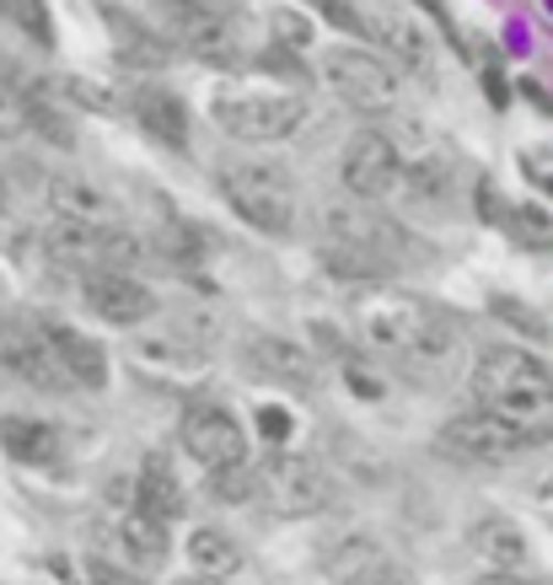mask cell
Instances as JSON below:
<instances>
[{
  "label": "cell",
  "mask_w": 553,
  "mask_h": 585,
  "mask_svg": "<svg viewBox=\"0 0 553 585\" xmlns=\"http://www.w3.org/2000/svg\"><path fill=\"white\" fill-rule=\"evenodd\" d=\"M349 323L377 355L409 360V366H446L452 349H457V328L430 306L425 295L398 291V285L360 280L349 291Z\"/></svg>",
  "instance_id": "1"
},
{
  "label": "cell",
  "mask_w": 553,
  "mask_h": 585,
  "mask_svg": "<svg viewBox=\"0 0 553 585\" xmlns=\"http://www.w3.org/2000/svg\"><path fill=\"white\" fill-rule=\"evenodd\" d=\"M473 398L478 409L500 414L532 446L553 441V377L527 349H484L473 360Z\"/></svg>",
  "instance_id": "2"
},
{
  "label": "cell",
  "mask_w": 553,
  "mask_h": 585,
  "mask_svg": "<svg viewBox=\"0 0 553 585\" xmlns=\"http://www.w3.org/2000/svg\"><path fill=\"white\" fill-rule=\"evenodd\" d=\"M317 226H323V258L349 274V280H382L392 269L409 263V237L371 209V199H334V205L317 209Z\"/></svg>",
  "instance_id": "3"
},
{
  "label": "cell",
  "mask_w": 553,
  "mask_h": 585,
  "mask_svg": "<svg viewBox=\"0 0 553 585\" xmlns=\"http://www.w3.org/2000/svg\"><path fill=\"white\" fill-rule=\"evenodd\" d=\"M215 124L248 145H269V140H285L301 124L306 102L301 91H274V86H253V82H231L215 91Z\"/></svg>",
  "instance_id": "4"
},
{
  "label": "cell",
  "mask_w": 553,
  "mask_h": 585,
  "mask_svg": "<svg viewBox=\"0 0 553 585\" xmlns=\"http://www.w3.org/2000/svg\"><path fill=\"white\" fill-rule=\"evenodd\" d=\"M220 194L253 231L285 237L296 226V183L269 162H237L220 172Z\"/></svg>",
  "instance_id": "5"
},
{
  "label": "cell",
  "mask_w": 553,
  "mask_h": 585,
  "mask_svg": "<svg viewBox=\"0 0 553 585\" xmlns=\"http://www.w3.org/2000/svg\"><path fill=\"white\" fill-rule=\"evenodd\" d=\"M258 500L269 505L274 516H317L334 500V484L328 473L312 457H296V452H269L258 462Z\"/></svg>",
  "instance_id": "6"
},
{
  "label": "cell",
  "mask_w": 553,
  "mask_h": 585,
  "mask_svg": "<svg viewBox=\"0 0 553 585\" xmlns=\"http://www.w3.org/2000/svg\"><path fill=\"white\" fill-rule=\"evenodd\" d=\"M323 82L334 86V97L349 102L355 113H392L398 102V71L382 54H366V48H328L323 54Z\"/></svg>",
  "instance_id": "7"
},
{
  "label": "cell",
  "mask_w": 553,
  "mask_h": 585,
  "mask_svg": "<svg viewBox=\"0 0 553 585\" xmlns=\"http://www.w3.org/2000/svg\"><path fill=\"white\" fill-rule=\"evenodd\" d=\"M339 177L355 199H371V205H382V199H392V194L409 188V167H403L398 140H387L377 129H360V134L344 145Z\"/></svg>",
  "instance_id": "8"
},
{
  "label": "cell",
  "mask_w": 553,
  "mask_h": 585,
  "mask_svg": "<svg viewBox=\"0 0 553 585\" xmlns=\"http://www.w3.org/2000/svg\"><path fill=\"white\" fill-rule=\"evenodd\" d=\"M0 371H11L17 381L39 387V392H54V387H71L54 344H48V328L17 317V312H0Z\"/></svg>",
  "instance_id": "9"
},
{
  "label": "cell",
  "mask_w": 553,
  "mask_h": 585,
  "mask_svg": "<svg viewBox=\"0 0 553 585\" xmlns=\"http://www.w3.org/2000/svg\"><path fill=\"white\" fill-rule=\"evenodd\" d=\"M156 11H162L167 33L188 54H199L210 65H231L237 59V33H231L220 0H156Z\"/></svg>",
  "instance_id": "10"
},
{
  "label": "cell",
  "mask_w": 553,
  "mask_h": 585,
  "mask_svg": "<svg viewBox=\"0 0 553 585\" xmlns=\"http://www.w3.org/2000/svg\"><path fill=\"white\" fill-rule=\"evenodd\" d=\"M435 446L446 452V457L457 462H511L516 452H527L532 441L511 430L500 414H489V409H478V414H457L441 424V435H435Z\"/></svg>",
  "instance_id": "11"
},
{
  "label": "cell",
  "mask_w": 553,
  "mask_h": 585,
  "mask_svg": "<svg viewBox=\"0 0 553 585\" xmlns=\"http://www.w3.org/2000/svg\"><path fill=\"white\" fill-rule=\"evenodd\" d=\"M129 360H134V371L145 381H156V387H199L205 371H210V360H205V349L199 344H188V338L177 334H145L129 344Z\"/></svg>",
  "instance_id": "12"
},
{
  "label": "cell",
  "mask_w": 553,
  "mask_h": 585,
  "mask_svg": "<svg viewBox=\"0 0 553 585\" xmlns=\"http://www.w3.org/2000/svg\"><path fill=\"white\" fill-rule=\"evenodd\" d=\"M48 252L54 258H65V263H82V269H119L129 263L140 242L124 237V231H102L97 220H59V226H48Z\"/></svg>",
  "instance_id": "13"
},
{
  "label": "cell",
  "mask_w": 553,
  "mask_h": 585,
  "mask_svg": "<svg viewBox=\"0 0 553 585\" xmlns=\"http://www.w3.org/2000/svg\"><path fill=\"white\" fill-rule=\"evenodd\" d=\"M183 446H188V457H199L205 467H237V462H248L242 424L226 414V409H215V403H199V409L183 414Z\"/></svg>",
  "instance_id": "14"
},
{
  "label": "cell",
  "mask_w": 553,
  "mask_h": 585,
  "mask_svg": "<svg viewBox=\"0 0 553 585\" xmlns=\"http://www.w3.org/2000/svg\"><path fill=\"white\" fill-rule=\"evenodd\" d=\"M366 33L382 43V54L398 65V71H414V76H430V71H435V43H430V33L414 22V17H409V11L371 6Z\"/></svg>",
  "instance_id": "15"
},
{
  "label": "cell",
  "mask_w": 553,
  "mask_h": 585,
  "mask_svg": "<svg viewBox=\"0 0 553 585\" xmlns=\"http://www.w3.org/2000/svg\"><path fill=\"white\" fill-rule=\"evenodd\" d=\"M86 306L102 323H113V328H134V323H145L156 312V295L145 291L140 280H129L124 269H91L86 274Z\"/></svg>",
  "instance_id": "16"
},
{
  "label": "cell",
  "mask_w": 553,
  "mask_h": 585,
  "mask_svg": "<svg viewBox=\"0 0 553 585\" xmlns=\"http://www.w3.org/2000/svg\"><path fill=\"white\" fill-rule=\"evenodd\" d=\"M248 366L258 377L291 387V392H312L317 387V360L301 344H291V338H253L248 344Z\"/></svg>",
  "instance_id": "17"
},
{
  "label": "cell",
  "mask_w": 553,
  "mask_h": 585,
  "mask_svg": "<svg viewBox=\"0 0 553 585\" xmlns=\"http://www.w3.org/2000/svg\"><path fill=\"white\" fill-rule=\"evenodd\" d=\"M43 328H48V344H54V355H59L71 387H108V355H102L97 338L76 334V328H65V323H43Z\"/></svg>",
  "instance_id": "18"
},
{
  "label": "cell",
  "mask_w": 553,
  "mask_h": 585,
  "mask_svg": "<svg viewBox=\"0 0 553 585\" xmlns=\"http://www.w3.org/2000/svg\"><path fill=\"white\" fill-rule=\"evenodd\" d=\"M129 113L140 119V129H151L172 151L188 145V108H183L172 91H162V86H140V91L129 97Z\"/></svg>",
  "instance_id": "19"
},
{
  "label": "cell",
  "mask_w": 553,
  "mask_h": 585,
  "mask_svg": "<svg viewBox=\"0 0 553 585\" xmlns=\"http://www.w3.org/2000/svg\"><path fill=\"white\" fill-rule=\"evenodd\" d=\"M134 505H145V510H151V516H162V521H177V516L188 510V495H183V484H177V473H172V457L151 452V457L140 462Z\"/></svg>",
  "instance_id": "20"
},
{
  "label": "cell",
  "mask_w": 553,
  "mask_h": 585,
  "mask_svg": "<svg viewBox=\"0 0 553 585\" xmlns=\"http://www.w3.org/2000/svg\"><path fill=\"white\" fill-rule=\"evenodd\" d=\"M119 543H124V559L134 570H156L167 559V521L151 516L145 505H134L124 521H119Z\"/></svg>",
  "instance_id": "21"
},
{
  "label": "cell",
  "mask_w": 553,
  "mask_h": 585,
  "mask_svg": "<svg viewBox=\"0 0 553 585\" xmlns=\"http://www.w3.org/2000/svg\"><path fill=\"white\" fill-rule=\"evenodd\" d=\"M0 446L28 467H48L59 457V430L39 424V419H0Z\"/></svg>",
  "instance_id": "22"
},
{
  "label": "cell",
  "mask_w": 553,
  "mask_h": 585,
  "mask_svg": "<svg viewBox=\"0 0 553 585\" xmlns=\"http://www.w3.org/2000/svg\"><path fill=\"white\" fill-rule=\"evenodd\" d=\"M473 548H478L495 570H521V564H527V538H521V527L506 521V516H484V521L473 527Z\"/></svg>",
  "instance_id": "23"
},
{
  "label": "cell",
  "mask_w": 553,
  "mask_h": 585,
  "mask_svg": "<svg viewBox=\"0 0 553 585\" xmlns=\"http://www.w3.org/2000/svg\"><path fill=\"white\" fill-rule=\"evenodd\" d=\"M188 559H194V570H205V575H237L242 570V548L231 543L226 532H215V527H199L194 538H188Z\"/></svg>",
  "instance_id": "24"
},
{
  "label": "cell",
  "mask_w": 553,
  "mask_h": 585,
  "mask_svg": "<svg viewBox=\"0 0 553 585\" xmlns=\"http://www.w3.org/2000/svg\"><path fill=\"white\" fill-rule=\"evenodd\" d=\"M48 199L59 215L71 220H102L108 215V199L91 188V183H76V177H48Z\"/></svg>",
  "instance_id": "25"
},
{
  "label": "cell",
  "mask_w": 553,
  "mask_h": 585,
  "mask_svg": "<svg viewBox=\"0 0 553 585\" xmlns=\"http://www.w3.org/2000/svg\"><path fill=\"white\" fill-rule=\"evenodd\" d=\"M339 585H420V581H414V570H403V564H392V559L366 553L360 564H349V570H344Z\"/></svg>",
  "instance_id": "26"
},
{
  "label": "cell",
  "mask_w": 553,
  "mask_h": 585,
  "mask_svg": "<svg viewBox=\"0 0 553 585\" xmlns=\"http://www.w3.org/2000/svg\"><path fill=\"white\" fill-rule=\"evenodd\" d=\"M210 495L220 505H248L258 495V473H248V462H237V467H210Z\"/></svg>",
  "instance_id": "27"
},
{
  "label": "cell",
  "mask_w": 553,
  "mask_h": 585,
  "mask_svg": "<svg viewBox=\"0 0 553 585\" xmlns=\"http://www.w3.org/2000/svg\"><path fill=\"white\" fill-rule=\"evenodd\" d=\"M0 11L11 17V28H22L33 43H54V22L43 0H0Z\"/></svg>",
  "instance_id": "28"
},
{
  "label": "cell",
  "mask_w": 553,
  "mask_h": 585,
  "mask_svg": "<svg viewBox=\"0 0 553 585\" xmlns=\"http://www.w3.org/2000/svg\"><path fill=\"white\" fill-rule=\"evenodd\" d=\"M33 129V97H22L11 82H0V140Z\"/></svg>",
  "instance_id": "29"
},
{
  "label": "cell",
  "mask_w": 553,
  "mask_h": 585,
  "mask_svg": "<svg viewBox=\"0 0 553 585\" xmlns=\"http://www.w3.org/2000/svg\"><path fill=\"white\" fill-rule=\"evenodd\" d=\"M258 430H263V441H274V446H285V441H291V414L269 403V409H258Z\"/></svg>",
  "instance_id": "30"
},
{
  "label": "cell",
  "mask_w": 553,
  "mask_h": 585,
  "mask_svg": "<svg viewBox=\"0 0 553 585\" xmlns=\"http://www.w3.org/2000/svg\"><path fill=\"white\" fill-rule=\"evenodd\" d=\"M312 6H317V11H323L334 28H366V17H360L349 0H312Z\"/></svg>",
  "instance_id": "31"
},
{
  "label": "cell",
  "mask_w": 553,
  "mask_h": 585,
  "mask_svg": "<svg viewBox=\"0 0 553 585\" xmlns=\"http://www.w3.org/2000/svg\"><path fill=\"white\" fill-rule=\"evenodd\" d=\"M274 39L285 43V48H301L312 33H306V22H301V17H291V11H274Z\"/></svg>",
  "instance_id": "32"
},
{
  "label": "cell",
  "mask_w": 553,
  "mask_h": 585,
  "mask_svg": "<svg viewBox=\"0 0 553 585\" xmlns=\"http://www.w3.org/2000/svg\"><path fill=\"white\" fill-rule=\"evenodd\" d=\"M478 76H484V86H489V102H495V108H506V102H511V97H506V82H500V65H495V54H489V65H484Z\"/></svg>",
  "instance_id": "33"
},
{
  "label": "cell",
  "mask_w": 553,
  "mask_h": 585,
  "mask_svg": "<svg viewBox=\"0 0 553 585\" xmlns=\"http://www.w3.org/2000/svg\"><path fill=\"white\" fill-rule=\"evenodd\" d=\"M495 312H500V317H516V323H521V328H527V334H549V328H543V323H538V317H532V312H521V306H511V301H495Z\"/></svg>",
  "instance_id": "34"
},
{
  "label": "cell",
  "mask_w": 553,
  "mask_h": 585,
  "mask_svg": "<svg viewBox=\"0 0 553 585\" xmlns=\"http://www.w3.org/2000/svg\"><path fill=\"white\" fill-rule=\"evenodd\" d=\"M349 392H360V398H382V381L377 377H366V371H360V366H349Z\"/></svg>",
  "instance_id": "35"
},
{
  "label": "cell",
  "mask_w": 553,
  "mask_h": 585,
  "mask_svg": "<svg viewBox=\"0 0 553 585\" xmlns=\"http://www.w3.org/2000/svg\"><path fill=\"white\" fill-rule=\"evenodd\" d=\"M473 585H521V581H516L511 570H495V575H484V581H473Z\"/></svg>",
  "instance_id": "36"
},
{
  "label": "cell",
  "mask_w": 553,
  "mask_h": 585,
  "mask_svg": "<svg viewBox=\"0 0 553 585\" xmlns=\"http://www.w3.org/2000/svg\"><path fill=\"white\" fill-rule=\"evenodd\" d=\"M183 585H226V575H205V570H199V575H188Z\"/></svg>",
  "instance_id": "37"
},
{
  "label": "cell",
  "mask_w": 553,
  "mask_h": 585,
  "mask_svg": "<svg viewBox=\"0 0 553 585\" xmlns=\"http://www.w3.org/2000/svg\"><path fill=\"white\" fill-rule=\"evenodd\" d=\"M420 6H425L430 17H441V22H446V0H420Z\"/></svg>",
  "instance_id": "38"
},
{
  "label": "cell",
  "mask_w": 553,
  "mask_h": 585,
  "mask_svg": "<svg viewBox=\"0 0 553 585\" xmlns=\"http://www.w3.org/2000/svg\"><path fill=\"white\" fill-rule=\"evenodd\" d=\"M532 177H538V183H543V188L553 194V172H532Z\"/></svg>",
  "instance_id": "39"
},
{
  "label": "cell",
  "mask_w": 553,
  "mask_h": 585,
  "mask_svg": "<svg viewBox=\"0 0 553 585\" xmlns=\"http://www.w3.org/2000/svg\"><path fill=\"white\" fill-rule=\"evenodd\" d=\"M0 209H6V183H0Z\"/></svg>",
  "instance_id": "40"
},
{
  "label": "cell",
  "mask_w": 553,
  "mask_h": 585,
  "mask_svg": "<svg viewBox=\"0 0 553 585\" xmlns=\"http://www.w3.org/2000/svg\"><path fill=\"white\" fill-rule=\"evenodd\" d=\"M543 6H549V11H553V0H543Z\"/></svg>",
  "instance_id": "41"
}]
</instances>
